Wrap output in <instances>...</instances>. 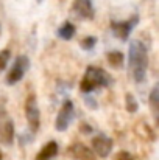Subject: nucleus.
<instances>
[{
  "instance_id": "obj_1",
  "label": "nucleus",
  "mask_w": 159,
  "mask_h": 160,
  "mask_svg": "<svg viewBox=\"0 0 159 160\" xmlns=\"http://www.w3.org/2000/svg\"><path fill=\"white\" fill-rule=\"evenodd\" d=\"M147 67H148L147 47L142 41L136 39L130 44V52H128V68L131 78L136 82H142L147 75Z\"/></svg>"
},
{
  "instance_id": "obj_2",
  "label": "nucleus",
  "mask_w": 159,
  "mask_h": 160,
  "mask_svg": "<svg viewBox=\"0 0 159 160\" xmlns=\"http://www.w3.org/2000/svg\"><path fill=\"white\" fill-rule=\"evenodd\" d=\"M109 84V76L103 68L100 67H87L81 82H80V90L83 93H89L95 90L97 87H105Z\"/></svg>"
},
{
  "instance_id": "obj_3",
  "label": "nucleus",
  "mask_w": 159,
  "mask_h": 160,
  "mask_svg": "<svg viewBox=\"0 0 159 160\" xmlns=\"http://www.w3.org/2000/svg\"><path fill=\"white\" fill-rule=\"evenodd\" d=\"M28 67H30V59L25 54L17 56L16 61H14V64H13V67L9 68V72L6 75V84H9V86L17 84L24 78V75L28 70Z\"/></svg>"
},
{
  "instance_id": "obj_4",
  "label": "nucleus",
  "mask_w": 159,
  "mask_h": 160,
  "mask_svg": "<svg viewBox=\"0 0 159 160\" xmlns=\"http://www.w3.org/2000/svg\"><path fill=\"white\" fill-rule=\"evenodd\" d=\"M25 115H27V121L28 126L33 132H36L41 126V112H39V106H38V100L36 95H28L25 100Z\"/></svg>"
},
{
  "instance_id": "obj_5",
  "label": "nucleus",
  "mask_w": 159,
  "mask_h": 160,
  "mask_svg": "<svg viewBox=\"0 0 159 160\" xmlns=\"http://www.w3.org/2000/svg\"><path fill=\"white\" fill-rule=\"evenodd\" d=\"M73 118V103L70 100H66L62 103V106L59 109L58 115H56V120H55V129L59 131V132H64L67 131L70 121Z\"/></svg>"
},
{
  "instance_id": "obj_6",
  "label": "nucleus",
  "mask_w": 159,
  "mask_h": 160,
  "mask_svg": "<svg viewBox=\"0 0 159 160\" xmlns=\"http://www.w3.org/2000/svg\"><path fill=\"white\" fill-rule=\"evenodd\" d=\"M111 149H112V140L109 137L100 134V135H95L92 138V151H94L95 156L105 159V157L109 156Z\"/></svg>"
},
{
  "instance_id": "obj_7",
  "label": "nucleus",
  "mask_w": 159,
  "mask_h": 160,
  "mask_svg": "<svg viewBox=\"0 0 159 160\" xmlns=\"http://www.w3.org/2000/svg\"><path fill=\"white\" fill-rule=\"evenodd\" d=\"M72 11L81 20H91V19H94V5H92V0H73Z\"/></svg>"
},
{
  "instance_id": "obj_8",
  "label": "nucleus",
  "mask_w": 159,
  "mask_h": 160,
  "mask_svg": "<svg viewBox=\"0 0 159 160\" xmlns=\"http://www.w3.org/2000/svg\"><path fill=\"white\" fill-rule=\"evenodd\" d=\"M136 23H137V17H131V19L123 20V22H117V23L112 25L114 34H115L119 39L125 41V39L130 38V34H131V31H133V28H134Z\"/></svg>"
},
{
  "instance_id": "obj_9",
  "label": "nucleus",
  "mask_w": 159,
  "mask_h": 160,
  "mask_svg": "<svg viewBox=\"0 0 159 160\" xmlns=\"http://www.w3.org/2000/svg\"><path fill=\"white\" fill-rule=\"evenodd\" d=\"M70 154L77 160H95L97 156L94 154V151L91 148H87L83 143H75L70 146Z\"/></svg>"
},
{
  "instance_id": "obj_10",
  "label": "nucleus",
  "mask_w": 159,
  "mask_h": 160,
  "mask_svg": "<svg viewBox=\"0 0 159 160\" xmlns=\"http://www.w3.org/2000/svg\"><path fill=\"white\" fill-rule=\"evenodd\" d=\"M0 140L3 145H11L14 140V123L13 120H6L0 129Z\"/></svg>"
},
{
  "instance_id": "obj_11",
  "label": "nucleus",
  "mask_w": 159,
  "mask_h": 160,
  "mask_svg": "<svg viewBox=\"0 0 159 160\" xmlns=\"http://www.w3.org/2000/svg\"><path fill=\"white\" fill-rule=\"evenodd\" d=\"M56 154H58V143L56 142H49L41 148V151L36 156V160H52Z\"/></svg>"
},
{
  "instance_id": "obj_12",
  "label": "nucleus",
  "mask_w": 159,
  "mask_h": 160,
  "mask_svg": "<svg viewBox=\"0 0 159 160\" xmlns=\"http://www.w3.org/2000/svg\"><path fill=\"white\" fill-rule=\"evenodd\" d=\"M75 33H77V28H75V25H73L72 22H64V23L58 28V31H56V34H58L61 39H64V41H70V39L75 36Z\"/></svg>"
},
{
  "instance_id": "obj_13",
  "label": "nucleus",
  "mask_w": 159,
  "mask_h": 160,
  "mask_svg": "<svg viewBox=\"0 0 159 160\" xmlns=\"http://www.w3.org/2000/svg\"><path fill=\"white\" fill-rule=\"evenodd\" d=\"M106 59L111 64V67H114V68H120L123 65V54H122V52L112 50V52H109L106 54Z\"/></svg>"
},
{
  "instance_id": "obj_14",
  "label": "nucleus",
  "mask_w": 159,
  "mask_h": 160,
  "mask_svg": "<svg viewBox=\"0 0 159 160\" xmlns=\"http://www.w3.org/2000/svg\"><path fill=\"white\" fill-rule=\"evenodd\" d=\"M150 104H151L153 112L156 113V112H158V104H159V87L158 86H155L153 90H151V95H150Z\"/></svg>"
},
{
  "instance_id": "obj_15",
  "label": "nucleus",
  "mask_w": 159,
  "mask_h": 160,
  "mask_svg": "<svg viewBox=\"0 0 159 160\" xmlns=\"http://www.w3.org/2000/svg\"><path fill=\"white\" fill-rule=\"evenodd\" d=\"M9 58H11V52H9L8 48H3V50L0 52V72L6 68V65H8V62H9Z\"/></svg>"
},
{
  "instance_id": "obj_16",
  "label": "nucleus",
  "mask_w": 159,
  "mask_h": 160,
  "mask_svg": "<svg viewBox=\"0 0 159 160\" xmlns=\"http://www.w3.org/2000/svg\"><path fill=\"white\" fill-rule=\"evenodd\" d=\"M137 100L131 95V93H128L126 95V110L128 112H131V113H134L136 110H137Z\"/></svg>"
},
{
  "instance_id": "obj_17",
  "label": "nucleus",
  "mask_w": 159,
  "mask_h": 160,
  "mask_svg": "<svg viewBox=\"0 0 159 160\" xmlns=\"http://www.w3.org/2000/svg\"><path fill=\"white\" fill-rule=\"evenodd\" d=\"M95 44H97V38H94V36H87V38H84V39L80 42V45H81L84 50H92Z\"/></svg>"
},
{
  "instance_id": "obj_18",
  "label": "nucleus",
  "mask_w": 159,
  "mask_h": 160,
  "mask_svg": "<svg viewBox=\"0 0 159 160\" xmlns=\"http://www.w3.org/2000/svg\"><path fill=\"white\" fill-rule=\"evenodd\" d=\"M115 160H134V159H133V156H131L130 152L122 151V152H119V154L115 156Z\"/></svg>"
},
{
  "instance_id": "obj_19",
  "label": "nucleus",
  "mask_w": 159,
  "mask_h": 160,
  "mask_svg": "<svg viewBox=\"0 0 159 160\" xmlns=\"http://www.w3.org/2000/svg\"><path fill=\"white\" fill-rule=\"evenodd\" d=\"M3 159V154H2V151H0V160Z\"/></svg>"
},
{
  "instance_id": "obj_20",
  "label": "nucleus",
  "mask_w": 159,
  "mask_h": 160,
  "mask_svg": "<svg viewBox=\"0 0 159 160\" xmlns=\"http://www.w3.org/2000/svg\"><path fill=\"white\" fill-rule=\"evenodd\" d=\"M36 2H39V3H41V2H42V0H36Z\"/></svg>"
}]
</instances>
